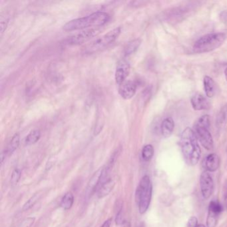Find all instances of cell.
I'll use <instances>...</instances> for the list:
<instances>
[{"label":"cell","instance_id":"cell-1","mask_svg":"<svg viewBox=\"0 0 227 227\" xmlns=\"http://www.w3.org/2000/svg\"><path fill=\"white\" fill-rule=\"evenodd\" d=\"M180 146L186 162L189 165H195L201 157V148L195 131L186 127L184 130L180 139Z\"/></svg>","mask_w":227,"mask_h":227},{"label":"cell","instance_id":"cell-27","mask_svg":"<svg viewBox=\"0 0 227 227\" xmlns=\"http://www.w3.org/2000/svg\"><path fill=\"white\" fill-rule=\"evenodd\" d=\"M125 221V220H124V217H123V214L122 209H120L119 210L117 214L115 222H116L117 225H123Z\"/></svg>","mask_w":227,"mask_h":227},{"label":"cell","instance_id":"cell-5","mask_svg":"<svg viewBox=\"0 0 227 227\" xmlns=\"http://www.w3.org/2000/svg\"><path fill=\"white\" fill-rule=\"evenodd\" d=\"M209 116L205 115L199 118L195 124V133L197 139L204 148L208 151L213 149V139L209 131Z\"/></svg>","mask_w":227,"mask_h":227},{"label":"cell","instance_id":"cell-9","mask_svg":"<svg viewBox=\"0 0 227 227\" xmlns=\"http://www.w3.org/2000/svg\"><path fill=\"white\" fill-rule=\"evenodd\" d=\"M200 186L202 197L205 199L209 198L214 191V181L212 177L208 172L205 171L201 174Z\"/></svg>","mask_w":227,"mask_h":227},{"label":"cell","instance_id":"cell-4","mask_svg":"<svg viewBox=\"0 0 227 227\" xmlns=\"http://www.w3.org/2000/svg\"><path fill=\"white\" fill-rule=\"evenodd\" d=\"M152 183L149 176H144L140 180L136 192L135 199L141 214L147 212L149 207L152 197Z\"/></svg>","mask_w":227,"mask_h":227},{"label":"cell","instance_id":"cell-29","mask_svg":"<svg viewBox=\"0 0 227 227\" xmlns=\"http://www.w3.org/2000/svg\"><path fill=\"white\" fill-rule=\"evenodd\" d=\"M223 199L225 205L227 208V180H226L223 187Z\"/></svg>","mask_w":227,"mask_h":227},{"label":"cell","instance_id":"cell-10","mask_svg":"<svg viewBox=\"0 0 227 227\" xmlns=\"http://www.w3.org/2000/svg\"><path fill=\"white\" fill-rule=\"evenodd\" d=\"M130 65L127 60L122 59L119 61L115 71V81L117 84L121 85L125 82V79L129 74Z\"/></svg>","mask_w":227,"mask_h":227},{"label":"cell","instance_id":"cell-8","mask_svg":"<svg viewBox=\"0 0 227 227\" xmlns=\"http://www.w3.org/2000/svg\"><path fill=\"white\" fill-rule=\"evenodd\" d=\"M222 208L219 202L212 201L210 202L207 219V227H216L219 215L222 212Z\"/></svg>","mask_w":227,"mask_h":227},{"label":"cell","instance_id":"cell-7","mask_svg":"<svg viewBox=\"0 0 227 227\" xmlns=\"http://www.w3.org/2000/svg\"><path fill=\"white\" fill-rule=\"evenodd\" d=\"M101 32V29L98 28H93L83 31L81 32L73 35L65 39L63 44L68 45H79L87 41L92 38L96 36Z\"/></svg>","mask_w":227,"mask_h":227},{"label":"cell","instance_id":"cell-2","mask_svg":"<svg viewBox=\"0 0 227 227\" xmlns=\"http://www.w3.org/2000/svg\"><path fill=\"white\" fill-rule=\"evenodd\" d=\"M109 19L110 16L108 14L97 11L88 16L69 21L64 25L63 29L65 31H74L90 27H100L106 24Z\"/></svg>","mask_w":227,"mask_h":227},{"label":"cell","instance_id":"cell-14","mask_svg":"<svg viewBox=\"0 0 227 227\" xmlns=\"http://www.w3.org/2000/svg\"><path fill=\"white\" fill-rule=\"evenodd\" d=\"M174 127V123L171 117H167L162 121L161 123V133L165 138H168L173 134Z\"/></svg>","mask_w":227,"mask_h":227},{"label":"cell","instance_id":"cell-16","mask_svg":"<svg viewBox=\"0 0 227 227\" xmlns=\"http://www.w3.org/2000/svg\"><path fill=\"white\" fill-rule=\"evenodd\" d=\"M115 183L112 179H109L101 185L97 190V196L99 198L105 197L114 188Z\"/></svg>","mask_w":227,"mask_h":227},{"label":"cell","instance_id":"cell-13","mask_svg":"<svg viewBox=\"0 0 227 227\" xmlns=\"http://www.w3.org/2000/svg\"><path fill=\"white\" fill-rule=\"evenodd\" d=\"M220 158L216 154L212 153L208 155L204 159V167L206 169L210 172L216 171L220 167Z\"/></svg>","mask_w":227,"mask_h":227},{"label":"cell","instance_id":"cell-23","mask_svg":"<svg viewBox=\"0 0 227 227\" xmlns=\"http://www.w3.org/2000/svg\"><path fill=\"white\" fill-rule=\"evenodd\" d=\"M20 141V135L18 133H15L13 136V137H12L10 144H9L6 153L10 155L12 154V153H13L15 150L18 148V147H19Z\"/></svg>","mask_w":227,"mask_h":227},{"label":"cell","instance_id":"cell-32","mask_svg":"<svg viewBox=\"0 0 227 227\" xmlns=\"http://www.w3.org/2000/svg\"><path fill=\"white\" fill-rule=\"evenodd\" d=\"M6 26H7V24L5 23V22L2 21V22H1V33H2V35L3 34V33L4 32V31L6 28Z\"/></svg>","mask_w":227,"mask_h":227},{"label":"cell","instance_id":"cell-24","mask_svg":"<svg viewBox=\"0 0 227 227\" xmlns=\"http://www.w3.org/2000/svg\"><path fill=\"white\" fill-rule=\"evenodd\" d=\"M142 158L144 161H149L154 155V148L151 145H147L143 147L141 152Z\"/></svg>","mask_w":227,"mask_h":227},{"label":"cell","instance_id":"cell-11","mask_svg":"<svg viewBox=\"0 0 227 227\" xmlns=\"http://www.w3.org/2000/svg\"><path fill=\"white\" fill-rule=\"evenodd\" d=\"M191 103L192 108L195 111H202L207 110L210 107L209 101L204 95L201 93H196L191 99Z\"/></svg>","mask_w":227,"mask_h":227},{"label":"cell","instance_id":"cell-3","mask_svg":"<svg viewBox=\"0 0 227 227\" xmlns=\"http://www.w3.org/2000/svg\"><path fill=\"white\" fill-rule=\"evenodd\" d=\"M227 39V33H211L202 36L193 45L192 50L196 53H208L216 50Z\"/></svg>","mask_w":227,"mask_h":227},{"label":"cell","instance_id":"cell-33","mask_svg":"<svg viewBox=\"0 0 227 227\" xmlns=\"http://www.w3.org/2000/svg\"><path fill=\"white\" fill-rule=\"evenodd\" d=\"M122 227H131V224L128 221H125L124 222V223L122 225Z\"/></svg>","mask_w":227,"mask_h":227},{"label":"cell","instance_id":"cell-20","mask_svg":"<svg viewBox=\"0 0 227 227\" xmlns=\"http://www.w3.org/2000/svg\"><path fill=\"white\" fill-rule=\"evenodd\" d=\"M74 202V197L71 192H68L63 196L61 201V207L64 210H69L71 208Z\"/></svg>","mask_w":227,"mask_h":227},{"label":"cell","instance_id":"cell-25","mask_svg":"<svg viewBox=\"0 0 227 227\" xmlns=\"http://www.w3.org/2000/svg\"><path fill=\"white\" fill-rule=\"evenodd\" d=\"M21 175V173L20 169L15 168L14 170L13 173L11 174V183L12 185H17V183L20 181Z\"/></svg>","mask_w":227,"mask_h":227},{"label":"cell","instance_id":"cell-36","mask_svg":"<svg viewBox=\"0 0 227 227\" xmlns=\"http://www.w3.org/2000/svg\"><path fill=\"white\" fill-rule=\"evenodd\" d=\"M139 227H144V226H143V225H140Z\"/></svg>","mask_w":227,"mask_h":227},{"label":"cell","instance_id":"cell-12","mask_svg":"<svg viewBox=\"0 0 227 227\" xmlns=\"http://www.w3.org/2000/svg\"><path fill=\"white\" fill-rule=\"evenodd\" d=\"M137 91V84L135 82L132 81H125L120 85L119 92L121 97L125 99H130L133 97Z\"/></svg>","mask_w":227,"mask_h":227},{"label":"cell","instance_id":"cell-30","mask_svg":"<svg viewBox=\"0 0 227 227\" xmlns=\"http://www.w3.org/2000/svg\"><path fill=\"white\" fill-rule=\"evenodd\" d=\"M220 20H222V22L227 25V11H222L220 14Z\"/></svg>","mask_w":227,"mask_h":227},{"label":"cell","instance_id":"cell-18","mask_svg":"<svg viewBox=\"0 0 227 227\" xmlns=\"http://www.w3.org/2000/svg\"><path fill=\"white\" fill-rule=\"evenodd\" d=\"M102 171H103V168H99V170L97 171L95 173H94L93 177L91 178L89 182L88 183L89 190L95 191H96V189H98V187H99V183H100L101 174H102Z\"/></svg>","mask_w":227,"mask_h":227},{"label":"cell","instance_id":"cell-31","mask_svg":"<svg viewBox=\"0 0 227 227\" xmlns=\"http://www.w3.org/2000/svg\"><path fill=\"white\" fill-rule=\"evenodd\" d=\"M111 223H112V218H109V219H107L103 222V224L101 225V227H110L111 225Z\"/></svg>","mask_w":227,"mask_h":227},{"label":"cell","instance_id":"cell-15","mask_svg":"<svg viewBox=\"0 0 227 227\" xmlns=\"http://www.w3.org/2000/svg\"><path fill=\"white\" fill-rule=\"evenodd\" d=\"M203 85L206 95L209 98L213 97L216 94V83L213 79L209 76H205L203 79Z\"/></svg>","mask_w":227,"mask_h":227},{"label":"cell","instance_id":"cell-19","mask_svg":"<svg viewBox=\"0 0 227 227\" xmlns=\"http://www.w3.org/2000/svg\"><path fill=\"white\" fill-rule=\"evenodd\" d=\"M141 43V40L140 39H134V40L129 42L124 48V56H129L131 54L134 53L137 50V49L139 47Z\"/></svg>","mask_w":227,"mask_h":227},{"label":"cell","instance_id":"cell-21","mask_svg":"<svg viewBox=\"0 0 227 227\" xmlns=\"http://www.w3.org/2000/svg\"><path fill=\"white\" fill-rule=\"evenodd\" d=\"M41 137V132L39 130H33L26 137L25 144L26 145H32L38 141Z\"/></svg>","mask_w":227,"mask_h":227},{"label":"cell","instance_id":"cell-6","mask_svg":"<svg viewBox=\"0 0 227 227\" xmlns=\"http://www.w3.org/2000/svg\"><path fill=\"white\" fill-rule=\"evenodd\" d=\"M121 32V27H117L110 31L106 34L97 38L86 46L84 48L83 52L85 54H93L104 50L118 38Z\"/></svg>","mask_w":227,"mask_h":227},{"label":"cell","instance_id":"cell-28","mask_svg":"<svg viewBox=\"0 0 227 227\" xmlns=\"http://www.w3.org/2000/svg\"><path fill=\"white\" fill-rule=\"evenodd\" d=\"M198 223V220L197 217L195 216H191L189 219L188 222H187L186 227H197Z\"/></svg>","mask_w":227,"mask_h":227},{"label":"cell","instance_id":"cell-35","mask_svg":"<svg viewBox=\"0 0 227 227\" xmlns=\"http://www.w3.org/2000/svg\"><path fill=\"white\" fill-rule=\"evenodd\" d=\"M197 227H205V226L203 225H197Z\"/></svg>","mask_w":227,"mask_h":227},{"label":"cell","instance_id":"cell-17","mask_svg":"<svg viewBox=\"0 0 227 227\" xmlns=\"http://www.w3.org/2000/svg\"><path fill=\"white\" fill-rule=\"evenodd\" d=\"M227 124V104L224 105L216 116V126L218 129H221Z\"/></svg>","mask_w":227,"mask_h":227},{"label":"cell","instance_id":"cell-26","mask_svg":"<svg viewBox=\"0 0 227 227\" xmlns=\"http://www.w3.org/2000/svg\"><path fill=\"white\" fill-rule=\"evenodd\" d=\"M35 219L34 217H29L24 219L18 227H32L35 222Z\"/></svg>","mask_w":227,"mask_h":227},{"label":"cell","instance_id":"cell-34","mask_svg":"<svg viewBox=\"0 0 227 227\" xmlns=\"http://www.w3.org/2000/svg\"><path fill=\"white\" fill-rule=\"evenodd\" d=\"M225 78H226V80L227 81V67H226V69L225 70Z\"/></svg>","mask_w":227,"mask_h":227},{"label":"cell","instance_id":"cell-22","mask_svg":"<svg viewBox=\"0 0 227 227\" xmlns=\"http://www.w3.org/2000/svg\"><path fill=\"white\" fill-rule=\"evenodd\" d=\"M43 195V191H39L38 192L35 193V194L32 196L28 201H27L25 204H24L23 207V210L26 211L30 209L31 208L33 207L34 205L38 202L39 199L41 198V195Z\"/></svg>","mask_w":227,"mask_h":227}]
</instances>
